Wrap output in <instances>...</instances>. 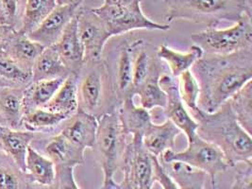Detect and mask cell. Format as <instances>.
<instances>
[{"label": "cell", "mask_w": 252, "mask_h": 189, "mask_svg": "<svg viewBox=\"0 0 252 189\" xmlns=\"http://www.w3.org/2000/svg\"><path fill=\"white\" fill-rule=\"evenodd\" d=\"M119 104L108 63L102 58L85 62L78 73V110L98 119Z\"/></svg>", "instance_id": "cell-4"}, {"label": "cell", "mask_w": 252, "mask_h": 189, "mask_svg": "<svg viewBox=\"0 0 252 189\" xmlns=\"http://www.w3.org/2000/svg\"><path fill=\"white\" fill-rule=\"evenodd\" d=\"M162 71L163 66L160 62L134 92V96L139 97L140 106L149 112L154 109H163L166 103V94L160 85V76L164 73Z\"/></svg>", "instance_id": "cell-25"}, {"label": "cell", "mask_w": 252, "mask_h": 189, "mask_svg": "<svg viewBox=\"0 0 252 189\" xmlns=\"http://www.w3.org/2000/svg\"><path fill=\"white\" fill-rule=\"evenodd\" d=\"M57 5V0H26L19 32L27 35L33 32Z\"/></svg>", "instance_id": "cell-33"}, {"label": "cell", "mask_w": 252, "mask_h": 189, "mask_svg": "<svg viewBox=\"0 0 252 189\" xmlns=\"http://www.w3.org/2000/svg\"><path fill=\"white\" fill-rule=\"evenodd\" d=\"M77 23L84 63L101 59L104 47L112 38L103 21L93 9L81 7L77 14Z\"/></svg>", "instance_id": "cell-10"}, {"label": "cell", "mask_w": 252, "mask_h": 189, "mask_svg": "<svg viewBox=\"0 0 252 189\" xmlns=\"http://www.w3.org/2000/svg\"><path fill=\"white\" fill-rule=\"evenodd\" d=\"M144 0H104L103 4L114 6H133L141 5Z\"/></svg>", "instance_id": "cell-40"}, {"label": "cell", "mask_w": 252, "mask_h": 189, "mask_svg": "<svg viewBox=\"0 0 252 189\" xmlns=\"http://www.w3.org/2000/svg\"><path fill=\"white\" fill-rule=\"evenodd\" d=\"M14 30L8 25L0 23V48L3 46L4 42L7 40V38L11 35Z\"/></svg>", "instance_id": "cell-41"}, {"label": "cell", "mask_w": 252, "mask_h": 189, "mask_svg": "<svg viewBox=\"0 0 252 189\" xmlns=\"http://www.w3.org/2000/svg\"><path fill=\"white\" fill-rule=\"evenodd\" d=\"M83 1L71 0L64 4H58L46 19L28 36L43 47L55 45L65 28L80 11Z\"/></svg>", "instance_id": "cell-12"}, {"label": "cell", "mask_w": 252, "mask_h": 189, "mask_svg": "<svg viewBox=\"0 0 252 189\" xmlns=\"http://www.w3.org/2000/svg\"><path fill=\"white\" fill-rule=\"evenodd\" d=\"M134 97H126L117 108V115L127 136L142 138L153 120L149 111L135 104Z\"/></svg>", "instance_id": "cell-18"}, {"label": "cell", "mask_w": 252, "mask_h": 189, "mask_svg": "<svg viewBox=\"0 0 252 189\" xmlns=\"http://www.w3.org/2000/svg\"><path fill=\"white\" fill-rule=\"evenodd\" d=\"M26 173L35 187L50 189L56 179V165L31 145L26 156Z\"/></svg>", "instance_id": "cell-21"}, {"label": "cell", "mask_w": 252, "mask_h": 189, "mask_svg": "<svg viewBox=\"0 0 252 189\" xmlns=\"http://www.w3.org/2000/svg\"><path fill=\"white\" fill-rule=\"evenodd\" d=\"M28 174L0 150V189H34Z\"/></svg>", "instance_id": "cell-31"}, {"label": "cell", "mask_w": 252, "mask_h": 189, "mask_svg": "<svg viewBox=\"0 0 252 189\" xmlns=\"http://www.w3.org/2000/svg\"><path fill=\"white\" fill-rule=\"evenodd\" d=\"M252 15L245 14L230 28L207 29L190 39L203 50L204 55H229L252 49Z\"/></svg>", "instance_id": "cell-6"}, {"label": "cell", "mask_w": 252, "mask_h": 189, "mask_svg": "<svg viewBox=\"0 0 252 189\" xmlns=\"http://www.w3.org/2000/svg\"><path fill=\"white\" fill-rule=\"evenodd\" d=\"M127 137L118 118L117 110L98 118L92 151L103 172V181L114 179L116 171L120 169L127 145Z\"/></svg>", "instance_id": "cell-5"}, {"label": "cell", "mask_w": 252, "mask_h": 189, "mask_svg": "<svg viewBox=\"0 0 252 189\" xmlns=\"http://www.w3.org/2000/svg\"><path fill=\"white\" fill-rule=\"evenodd\" d=\"M154 182L158 183L162 189H180L160 160L154 157Z\"/></svg>", "instance_id": "cell-38"}, {"label": "cell", "mask_w": 252, "mask_h": 189, "mask_svg": "<svg viewBox=\"0 0 252 189\" xmlns=\"http://www.w3.org/2000/svg\"><path fill=\"white\" fill-rule=\"evenodd\" d=\"M44 108L68 117L73 116L79 109L78 74L70 73L58 89L56 94Z\"/></svg>", "instance_id": "cell-27"}, {"label": "cell", "mask_w": 252, "mask_h": 189, "mask_svg": "<svg viewBox=\"0 0 252 189\" xmlns=\"http://www.w3.org/2000/svg\"><path fill=\"white\" fill-rule=\"evenodd\" d=\"M132 56V87L133 94L138 87L146 81L151 71L160 63L156 54L151 53L149 44L144 39L129 42Z\"/></svg>", "instance_id": "cell-24"}, {"label": "cell", "mask_w": 252, "mask_h": 189, "mask_svg": "<svg viewBox=\"0 0 252 189\" xmlns=\"http://www.w3.org/2000/svg\"><path fill=\"white\" fill-rule=\"evenodd\" d=\"M125 189H152L154 185V156L145 149L142 138L130 137L120 166Z\"/></svg>", "instance_id": "cell-9"}, {"label": "cell", "mask_w": 252, "mask_h": 189, "mask_svg": "<svg viewBox=\"0 0 252 189\" xmlns=\"http://www.w3.org/2000/svg\"><path fill=\"white\" fill-rule=\"evenodd\" d=\"M211 182V189H218L217 188V180L210 181Z\"/></svg>", "instance_id": "cell-43"}, {"label": "cell", "mask_w": 252, "mask_h": 189, "mask_svg": "<svg viewBox=\"0 0 252 189\" xmlns=\"http://www.w3.org/2000/svg\"><path fill=\"white\" fill-rule=\"evenodd\" d=\"M178 79L179 93L184 105L192 118H194L201 109L198 106L199 98V85L192 71L183 73Z\"/></svg>", "instance_id": "cell-35"}, {"label": "cell", "mask_w": 252, "mask_h": 189, "mask_svg": "<svg viewBox=\"0 0 252 189\" xmlns=\"http://www.w3.org/2000/svg\"><path fill=\"white\" fill-rule=\"evenodd\" d=\"M166 24L185 20L217 28L223 21L236 23L245 14L252 15V0H162Z\"/></svg>", "instance_id": "cell-3"}, {"label": "cell", "mask_w": 252, "mask_h": 189, "mask_svg": "<svg viewBox=\"0 0 252 189\" xmlns=\"http://www.w3.org/2000/svg\"><path fill=\"white\" fill-rule=\"evenodd\" d=\"M36 133L0 126V150L26 172V156Z\"/></svg>", "instance_id": "cell-20"}, {"label": "cell", "mask_w": 252, "mask_h": 189, "mask_svg": "<svg viewBox=\"0 0 252 189\" xmlns=\"http://www.w3.org/2000/svg\"><path fill=\"white\" fill-rule=\"evenodd\" d=\"M98 189H125L120 183H116L115 179H109L107 181H103L102 186Z\"/></svg>", "instance_id": "cell-42"}, {"label": "cell", "mask_w": 252, "mask_h": 189, "mask_svg": "<svg viewBox=\"0 0 252 189\" xmlns=\"http://www.w3.org/2000/svg\"><path fill=\"white\" fill-rule=\"evenodd\" d=\"M194 119L197 123L196 134L218 147L229 167L252 163V134L234 118L228 101L214 113L201 110Z\"/></svg>", "instance_id": "cell-2"}, {"label": "cell", "mask_w": 252, "mask_h": 189, "mask_svg": "<svg viewBox=\"0 0 252 189\" xmlns=\"http://www.w3.org/2000/svg\"><path fill=\"white\" fill-rule=\"evenodd\" d=\"M69 118L66 115L55 113L46 108H40L25 115L23 130L32 131L36 134H46L54 131L56 133L63 123Z\"/></svg>", "instance_id": "cell-30"}, {"label": "cell", "mask_w": 252, "mask_h": 189, "mask_svg": "<svg viewBox=\"0 0 252 189\" xmlns=\"http://www.w3.org/2000/svg\"><path fill=\"white\" fill-rule=\"evenodd\" d=\"M65 78L32 82L24 89V112L28 115L37 109L44 108L50 101Z\"/></svg>", "instance_id": "cell-28"}, {"label": "cell", "mask_w": 252, "mask_h": 189, "mask_svg": "<svg viewBox=\"0 0 252 189\" xmlns=\"http://www.w3.org/2000/svg\"><path fill=\"white\" fill-rule=\"evenodd\" d=\"M192 73L199 85L198 106L214 113L252 81V49L229 55H203Z\"/></svg>", "instance_id": "cell-1"}, {"label": "cell", "mask_w": 252, "mask_h": 189, "mask_svg": "<svg viewBox=\"0 0 252 189\" xmlns=\"http://www.w3.org/2000/svg\"><path fill=\"white\" fill-rule=\"evenodd\" d=\"M70 74L53 46L45 47L32 67V82L66 78Z\"/></svg>", "instance_id": "cell-26"}, {"label": "cell", "mask_w": 252, "mask_h": 189, "mask_svg": "<svg viewBox=\"0 0 252 189\" xmlns=\"http://www.w3.org/2000/svg\"><path fill=\"white\" fill-rule=\"evenodd\" d=\"M24 89L0 87V126L23 130Z\"/></svg>", "instance_id": "cell-19"}, {"label": "cell", "mask_w": 252, "mask_h": 189, "mask_svg": "<svg viewBox=\"0 0 252 189\" xmlns=\"http://www.w3.org/2000/svg\"><path fill=\"white\" fill-rule=\"evenodd\" d=\"M160 163L181 162L206 173L210 181L216 180L218 174L226 172L229 165L224 154L214 144L199 137L197 134L188 142L187 148L182 152L167 151L159 158Z\"/></svg>", "instance_id": "cell-7"}, {"label": "cell", "mask_w": 252, "mask_h": 189, "mask_svg": "<svg viewBox=\"0 0 252 189\" xmlns=\"http://www.w3.org/2000/svg\"><path fill=\"white\" fill-rule=\"evenodd\" d=\"M161 89L166 94V103L162 110V115L175 124L185 134L187 141H191L197 130V123L184 104L179 93L178 79L167 73H162L160 78Z\"/></svg>", "instance_id": "cell-11"}, {"label": "cell", "mask_w": 252, "mask_h": 189, "mask_svg": "<svg viewBox=\"0 0 252 189\" xmlns=\"http://www.w3.org/2000/svg\"><path fill=\"white\" fill-rule=\"evenodd\" d=\"M1 48L20 65L32 72L33 64L45 47L32 40L23 32L14 31Z\"/></svg>", "instance_id": "cell-17"}, {"label": "cell", "mask_w": 252, "mask_h": 189, "mask_svg": "<svg viewBox=\"0 0 252 189\" xmlns=\"http://www.w3.org/2000/svg\"><path fill=\"white\" fill-rule=\"evenodd\" d=\"M32 146L50 159L56 166L77 167L85 164V151L72 144L60 132L46 136L36 134Z\"/></svg>", "instance_id": "cell-13"}, {"label": "cell", "mask_w": 252, "mask_h": 189, "mask_svg": "<svg viewBox=\"0 0 252 189\" xmlns=\"http://www.w3.org/2000/svg\"><path fill=\"white\" fill-rule=\"evenodd\" d=\"M203 50L193 44L186 52L175 50L166 45H161L156 51L157 58L166 63L170 75L179 78L183 73L191 70L193 65L203 57Z\"/></svg>", "instance_id": "cell-23"}, {"label": "cell", "mask_w": 252, "mask_h": 189, "mask_svg": "<svg viewBox=\"0 0 252 189\" xmlns=\"http://www.w3.org/2000/svg\"><path fill=\"white\" fill-rule=\"evenodd\" d=\"M111 72L119 102L121 103L127 96H134L132 87V56L129 42L125 41V43L119 46L115 71Z\"/></svg>", "instance_id": "cell-22"}, {"label": "cell", "mask_w": 252, "mask_h": 189, "mask_svg": "<svg viewBox=\"0 0 252 189\" xmlns=\"http://www.w3.org/2000/svg\"><path fill=\"white\" fill-rule=\"evenodd\" d=\"M97 125V118L78 110L63 123L58 132L83 151L93 150Z\"/></svg>", "instance_id": "cell-14"}, {"label": "cell", "mask_w": 252, "mask_h": 189, "mask_svg": "<svg viewBox=\"0 0 252 189\" xmlns=\"http://www.w3.org/2000/svg\"><path fill=\"white\" fill-rule=\"evenodd\" d=\"M105 24L110 35H123L128 32L147 31H170V24H160L149 18L141 8V5L114 6L102 4L100 7L93 8Z\"/></svg>", "instance_id": "cell-8"}, {"label": "cell", "mask_w": 252, "mask_h": 189, "mask_svg": "<svg viewBox=\"0 0 252 189\" xmlns=\"http://www.w3.org/2000/svg\"><path fill=\"white\" fill-rule=\"evenodd\" d=\"M73 166H56V179L49 189H80L75 178Z\"/></svg>", "instance_id": "cell-37"}, {"label": "cell", "mask_w": 252, "mask_h": 189, "mask_svg": "<svg viewBox=\"0 0 252 189\" xmlns=\"http://www.w3.org/2000/svg\"><path fill=\"white\" fill-rule=\"evenodd\" d=\"M181 133V130L168 119L160 124L152 122L144 132L142 143L149 154L159 159L165 152L174 151Z\"/></svg>", "instance_id": "cell-16"}, {"label": "cell", "mask_w": 252, "mask_h": 189, "mask_svg": "<svg viewBox=\"0 0 252 189\" xmlns=\"http://www.w3.org/2000/svg\"><path fill=\"white\" fill-rule=\"evenodd\" d=\"M230 189H252V162L236 173Z\"/></svg>", "instance_id": "cell-39"}, {"label": "cell", "mask_w": 252, "mask_h": 189, "mask_svg": "<svg viewBox=\"0 0 252 189\" xmlns=\"http://www.w3.org/2000/svg\"><path fill=\"white\" fill-rule=\"evenodd\" d=\"M53 47L69 72L78 74L84 63V52L78 33L77 15L68 24Z\"/></svg>", "instance_id": "cell-15"}, {"label": "cell", "mask_w": 252, "mask_h": 189, "mask_svg": "<svg viewBox=\"0 0 252 189\" xmlns=\"http://www.w3.org/2000/svg\"><path fill=\"white\" fill-rule=\"evenodd\" d=\"M71 0H57L58 4H64V3H67Z\"/></svg>", "instance_id": "cell-44"}, {"label": "cell", "mask_w": 252, "mask_h": 189, "mask_svg": "<svg viewBox=\"0 0 252 189\" xmlns=\"http://www.w3.org/2000/svg\"><path fill=\"white\" fill-rule=\"evenodd\" d=\"M161 165L165 167L180 189H205L206 173L181 162Z\"/></svg>", "instance_id": "cell-32"}, {"label": "cell", "mask_w": 252, "mask_h": 189, "mask_svg": "<svg viewBox=\"0 0 252 189\" xmlns=\"http://www.w3.org/2000/svg\"><path fill=\"white\" fill-rule=\"evenodd\" d=\"M40 189V188H36V189Z\"/></svg>", "instance_id": "cell-45"}, {"label": "cell", "mask_w": 252, "mask_h": 189, "mask_svg": "<svg viewBox=\"0 0 252 189\" xmlns=\"http://www.w3.org/2000/svg\"><path fill=\"white\" fill-rule=\"evenodd\" d=\"M26 0H0V23L18 32L21 28Z\"/></svg>", "instance_id": "cell-36"}, {"label": "cell", "mask_w": 252, "mask_h": 189, "mask_svg": "<svg viewBox=\"0 0 252 189\" xmlns=\"http://www.w3.org/2000/svg\"><path fill=\"white\" fill-rule=\"evenodd\" d=\"M229 108L241 126L252 132V81L233 94L228 100Z\"/></svg>", "instance_id": "cell-34"}, {"label": "cell", "mask_w": 252, "mask_h": 189, "mask_svg": "<svg viewBox=\"0 0 252 189\" xmlns=\"http://www.w3.org/2000/svg\"><path fill=\"white\" fill-rule=\"evenodd\" d=\"M32 83V72L26 69L0 48V87L25 89Z\"/></svg>", "instance_id": "cell-29"}]
</instances>
